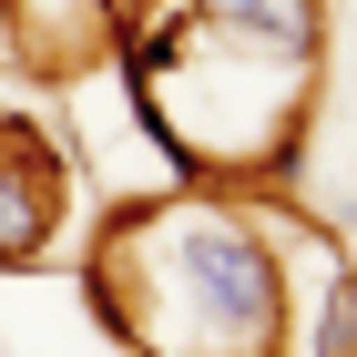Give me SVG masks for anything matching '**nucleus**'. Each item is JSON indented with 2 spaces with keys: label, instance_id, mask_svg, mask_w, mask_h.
Wrapping results in <instances>:
<instances>
[{
  "label": "nucleus",
  "instance_id": "obj_1",
  "mask_svg": "<svg viewBox=\"0 0 357 357\" xmlns=\"http://www.w3.org/2000/svg\"><path fill=\"white\" fill-rule=\"evenodd\" d=\"M143 255V317L123 327L153 357H266L275 347V266L235 215L215 204H164L153 225H133Z\"/></svg>",
  "mask_w": 357,
  "mask_h": 357
},
{
  "label": "nucleus",
  "instance_id": "obj_2",
  "mask_svg": "<svg viewBox=\"0 0 357 357\" xmlns=\"http://www.w3.org/2000/svg\"><path fill=\"white\" fill-rule=\"evenodd\" d=\"M61 204H72L61 143L31 112H0V266H41L61 235Z\"/></svg>",
  "mask_w": 357,
  "mask_h": 357
},
{
  "label": "nucleus",
  "instance_id": "obj_3",
  "mask_svg": "<svg viewBox=\"0 0 357 357\" xmlns=\"http://www.w3.org/2000/svg\"><path fill=\"white\" fill-rule=\"evenodd\" d=\"M317 357H357V286H347V275L327 286V317H317Z\"/></svg>",
  "mask_w": 357,
  "mask_h": 357
}]
</instances>
